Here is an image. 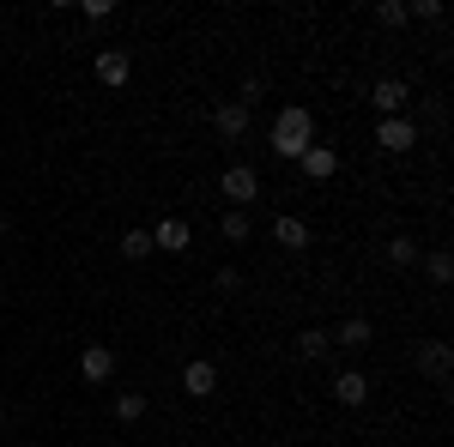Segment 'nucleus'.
I'll use <instances>...</instances> for the list:
<instances>
[{"label":"nucleus","mask_w":454,"mask_h":447,"mask_svg":"<svg viewBox=\"0 0 454 447\" xmlns=\"http://www.w3.org/2000/svg\"><path fill=\"white\" fill-rule=\"evenodd\" d=\"M309 145H315V115H309V109H303V104L279 109V115H273V151L297 164V158H303Z\"/></svg>","instance_id":"obj_1"},{"label":"nucleus","mask_w":454,"mask_h":447,"mask_svg":"<svg viewBox=\"0 0 454 447\" xmlns=\"http://www.w3.org/2000/svg\"><path fill=\"white\" fill-rule=\"evenodd\" d=\"M218 188H224V200H231V212H243V206H254V200H261V175L248 170V164H231Z\"/></svg>","instance_id":"obj_2"},{"label":"nucleus","mask_w":454,"mask_h":447,"mask_svg":"<svg viewBox=\"0 0 454 447\" xmlns=\"http://www.w3.org/2000/svg\"><path fill=\"white\" fill-rule=\"evenodd\" d=\"M182 393H188V399H212V393H218V363H212V357H194V363L182 369Z\"/></svg>","instance_id":"obj_3"},{"label":"nucleus","mask_w":454,"mask_h":447,"mask_svg":"<svg viewBox=\"0 0 454 447\" xmlns=\"http://www.w3.org/2000/svg\"><path fill=\"white\" fill-rule=\"evenodd\" d=\"M109 375H115V351H109V344H85V351H79V381L104 387Z\"/></svg>","instance_id":"obj_4"},{"label":"nucleus","mask_w":454,"mask_h":447,"mask_svg":"<svg viewBox=\"0 0 454 447\" xmlns=\"http://www.w3.org/2000/svg\"><path fill=\"white\" fill-rule=\"evenodd\" d=\"M376 145H382V151H394V158H400V151H412V145H419V127H412V121H406V115H387L382 127H376Z\"/></svg>","instance_id":"obj_5"},{"label":"nucleus","mask_w":454,"mask_h":447,"mask_svg":"<svg viewBox=\"0 0 454 447\" xmlns=\"http://www.w3.org/2000/svg\"><path fill=\"white\" fill-rule=\"evenodd\" d=\"M297 170L309 175V181H327V175H340V151H333V145H321V139H315L309 151H303V158H297Z\"/></svg>","instance_id":"obj_6"},{"label":"nucleus","mask_w":454,"mask_h":447,"mask_svg":"<svg viewBox=\"0 0 454 447\" xmlns=\"http://www.w3.org/2000/svg\"><path fill=\"white\" fill-rule=\"evenodd\" d=\"M333 399L351 405V412L370 405V375H364V369H340V375H333Z\"/></svg>","instance_id":"obj_7"},{"label":"nucleus","mask_w":454,"mask_h":447,"mask_svg":"<svg viewBox=\"0 0 454 447\" xmlns=\"http://www.w3.org/2000/svg\"><path fill=\"white\" fill-rule=\"evenodd\" d=\"M406 97H412V91H406V79H376V85H370V104L382 109V121H387V115H400Z\"/></svg>","instance_id":"obj_8"},{"label":"nucleus","mask_w":454,"mask_h":447,"mask_svg":"<svg viewBox=\"0 0 454 447\" xmlns=\"http://www.w3.org/2000/svg\"><path fill=\"white\" fill-rule=\"evenodd\" d=\"M248 115H254V109H243L237 97H231V104H218V109H212V127H218V139H243V134H248Z\"/></svg>","instance_id":"obj_9"},{"label":"nucleus","mask_w":454,"mask_h":447,"mask_svg":"<svg viewBox=\"0 0 454 447\" xmlns=\"http://www.w3.org/2000/svg\"><path fill=\"white\" fill-rule=\"evenodd\" d=\"M449 363H454V357H449V344H442V339L419 344V369H424V375H430V381H436V387L449 381Z\"/></svg>","instance_id":"obj_10"},{"label":"nucleus","mask_w":454,"mask_h":447,"mask_svg":"<svg viewBox=\"0 0 454 447\" xmlns=\"http://www.w3.org/2000/svg\"><path fill=\"white\" fill-rule=\"evenodd\" d=\"M128 73H134V55H128V49H104V55H98V79H104V85H128Z\"/></svg>","instance_id":"obj_11"},{"label":"nucleus","mask_w":454,"mask_h":447,"mask_svg":"<svg viewBox=\"0 0 454 447\" xmlns=\"http://www.w3.org/2000/svg\"><path fill=\"white\" fill-rule=\"evenodd\" d=\"M152 248H164V254H188V224H182V218L152 224Z\"/></svg>","instance_id":"obj_12"},{"label":"nucleus","mask_w":454,"mask_h":447,"mask_svg":"<svg viewBox=\"0 0 454 447\" xmlns=\"http://www.w3.org/2000/svg\"><path fill=\"white\" fill-rule=\"evenodd\" d=\"M370 339H376V333H370V320H364V314H351V320H340V327L327 333V344H346V351H364Z\"/></svg>","instance_id":"obj_13"},{"label":"nucleus","mask_w":454,"mask_h":447,"mask_svg":"<svg viewBox=\"0 0 454 447\" xmlns=\"http://www.w3.org/2000/svg\"><path fill=\"white\" fill-rule=\"evenodd\" d=\"M273 242L297 254V248H309V224L303 218H273Z\"/></svg>","instance_id":"obj_14"},{"label":"nucleus","mask_w":454,"mask_h":447,"mask_svg":"<svg viewBox=\"0 0 454 447\" xmlns=\"http://www.w3.org/2000/svg\"><path fill=\"white\" fill-rule=\"evenodd\" d=\"M327 351H333V344H327V333H321V327H303V333H297V357H303V363L327 357Z\"/></svg>","instance_id":"obj_15"},{"label":"nucleus","mask_w":454,"mask_h":447,"mask_svg":"<svg viewBox=\"0 0 454 447\" xmlns=\"http://www.w3.org/2000/svg\"><path fill=\"white\" fill-rule=\"evenodd\" d=\"M387 266H419V236H387Z\"/></svg>","instance_id":"obj_16"},{"label":"nucleus","mask_w":454,"mask_h":447,"mask_svg":"<svg viewBox=\"0 0 454 447\" xmlns=\"http://www.w3.org/2000/svg\"><path fill=\"white\" fill-rule=\"evenodd\" d=\"M145 412H152L145 393H115V423H140Z\"/></svg>","instance_id":"obj_17"},{"label":"nucleus","mask_w":454,"mask_h":447,"mask_svg":"<svg viewBox=\"0 0 454 447\" xmlns=\"http://www.w3.org/2000/svg\"><path fill=\"white\" fill-rule=\"evenodd\" d=\"M152 254V230H128L121 236V260H145Z\"/></svg>","instance_id":"obj_18"},{"label":"nucleus","mask_w":454,"mask_h":447,"mask_svg":"<svg viewBox=\"0 0 454 447\" xmlns=\"http://www.w3.org/2000/svg\"><path fill=\"white\" fill-rule=\"evenodd\" d=\"M218 230H224V242H248V212H224Z\"/></svg>","instance_id":"obj_19"},{"label":"nucleus","mask_w":454,"mask_h":447,"mask_svg":"<svg viewBox=\"0 0 454 447\" xmlns=\"http://www.w3.org/2000/svg\"><path fill=\"white\" fill-rule=\"evenodd\" d=\"M406 19H424V25H442L449 12H442V0H412V6H406Z\"/></svg>","instance_id":"obj_20"},{"label":"nucleus","mask_w":454,"mask_h":447,"mask_svg":"<svg viewBox=\"0 0 454 447\" xmlns=\"http://www.w3.org/2000/svg\"><path fill=\"white\" fill-rule=\"evenodd\" d=\"M376 25L400 31V25H406V0H382V6H376Z\"/></svg>","instance_id":"obj_21"},{"label":"nucleus","mask_w":454,"mask_h":447,"mask_svg":"<svg viewBox=\"0 0 454 447\" xmlns=\"http://www.w3.org/2000/svg\"><path fill=\"white\" fill-rule=\"evenodd\" d=\"M424 273H430V284H449V278H454V260L442 254V248H436V254L424 260Z\"/></svg>","instance_id":"obj_22"},{"label":"nucleus","mask_w":454,"mask_h":447,"mask_svg":"<svg viewBox=\"0 0 454 447\" xmlns=\"http://www.w3.org/2000/svg\"><path fill=\"white\" fill-rule=\"evenodd\" d=\"M212 290H224V297H237V290H243V273H237V266H218V278H212Z\"/></svg>","instance_id":"obj_23"},{"label":"nucleus","mask_w":454,"mask_h":447,"mask_svg":"<svg viewBox=\"0 0 454 447\" xmlns=\"http://www.w3.org/2000/svg\"><path fill=\"white\" fill-rule=\"evenodd\" d=\"M109 12H115V6H109V0H85V19H91V25H104Z\"/></svg>","instance_id":"obj_24"},{"label":"nucleus","mask_w":454,"mask_h":447,"mask_svg":"<svg viewBox=\"0 0 454 447\" xmlns=\"http://www.w3.org/2000/svg\"><path fill=\"white\" fill-rule=\"evenodd\" d=\"M0 429H6V405H0Z\"/></svg>","instance_id":"obj_25"}]
</instances>
